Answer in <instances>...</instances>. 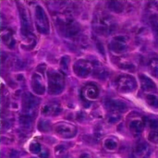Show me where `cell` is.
I'll return each mask as SVG.
<instances>
[{
	"mask_svg": "<svg viewBox=\"0 0 158 158\" xmlns=\"http://www.w3.org/2000/svg\"><path fill=\"white\" fill-rule=\"evenodd\" d=\"M56 24L59 30L69 38L76 36L81 30L78 22L69 15H59L56 19Z\"/></svg>",
	"mask_w": 158,
	"mask_h": 158,
	"instance_id": "6da1fadb",
	"label": "cell"
},
{
	"mask_svg": "<svg viewBox=\"0 0 158 158\" xmlns=\"http://www.w3.org/2000/svg\"><path fill=\"white\" fill-rule=\"evenodd\" d=\"M48 81V93L56 95L63 92L65 87L64 75L57 70H50L47 73Z\"/></svg>",
	"mask_w": 158,
	"mask_h": 158,
	"instance_id": "7a4b0ae2",
	"label": "cell"
},
{
	"mask_svg": "<svg viewBox=\"0 0 158 158\" xmlns=\"http://www.w3.org/2000/svg\"><path fill=\"white\" fill-rule=\"evenodd\" d=\"M115 86L119 93L129 94L137 89V81L132 76L129 74H122L116 79Z\"/></svg>",
	"mask_w": 158,
	"mask_h": 158,
	"instance_id": "3957f363",
	"label": "cell"
},
{
	"mask_svg": "<svg viewBox=\"0 0 158 158\" xmlns=\"http://www.w3.org/2000/svg\"><path fill=\"white\" fill-rule=\"evenodd\" d=\"M34 21L39 32L48 34L50 31V25L47 15L41 6H36L34 8Z\"/></svg>",
	"mask_w": 158,
	"mask_h": 158,
	"instance_id": "277c9868",
	"label": "cell"
},
{
	"mask_svg": "<svg viewBox=\"0 0 158 158\" xmlns=\"http://www.w3.org/2000/svg\"><path fill=\"white\" fill-rule=\"evenodd\" d=\"M94 70V65L91 61L86 59H79L73 65V72L80 78L89 77Z\"/></svg>",
	"mask_w": 158,
	"mask_h": 158,
	"instance_id": "5b68a950",
	"label": "cell"
},
{
	"mask_svg": "<svg viewBox=\"0 0 158 158\" xmlns=\"http://www.w3.org/2000/svg\"><path fill=\"white\" fill-rule=\"evenodd\" d=\"M129 38L124 35L113 37L110 42V50L116 55H122L129 49Z\"/></svg>",
	"mask_w": 158,
	"mask_h": 158,
	"instance_id": "8992f818",
	"label": "cell"
},
{
	"mask_svg": "<svg viewBox=\"0 0 158 158\" xmlns=\"http://www.w3.org/2000/svg\"><path fill=\"white\" fill-rule=\"evenodd\" d=\"M37 107H38L37 99L31 94H25L22 97V104H21L23 115L31 118L35 114Z\"/></svg>",
	"mask_w": 158,
	"mask_h": 158,
	"instance_id": "52a82bcc",
	"label": "cell"
},
{
	"mask_svg": "<svg viewBox=\"0 0 158 158\" xmlns=\"http://www.w3.org/2000/svg\"><path fill=\"white\" fill-rule=\"evenodd\" d=\"M96 29L102 33H108L112 31V29L115 25V20L107 16L106 14L101 15L96 19Z\"/></svg>",
	"mask_w": 158,
	"mask_h": 158,
	"instance_id": "ba28073f",
	"label": "cell"
},
{
	"mask_svg": "<svg viewBox=\"0 0 158 158\" xmlns=\"http://www.w3.org/2000/svg\"><path fill=\"white\" fill-rule=\"evenodd\" d=\"M56 132L63 137V138H73L76 133H77V129L74 125L69 124V123H66V122H61L59 124H57L56 126Z\"/></svg>",
	"mask_w": 158,
	"mask_h": 158,
	"instance_id": "9c48e42d",
	"label": "cell"
},
{
	"mask_svg": "<svg viewBox=\"0 0 158 158\" xmlns=\"http://www.w3.org/2000/svg\"><path fill=\"white\" fill-rule=\"evenodd\" d=\"M19 14H20V21H21V34L28 35L31 33V17L29 15L28 10L21 6L19 7Z\"/></svg>",
	"mask_w": 158,
	"mask_h": 158,
	"instance_id": "30bf717a",
	"label": "cell"
},
{
	"mask_svg": "<svg viewBox=\"0 0 158 158\" xmlns=\"http://www.w3.org/2000/svg\"><path fill=\"white\" fill-rule=\"evenodd\" d=\"M31 86L34 94L37 95H43L45 93V85L44 79L40 73H34L31 80Z\"/></svg>",
	"mask_w": 158,
	"mask_h": 158,
	"instance_id": "8fae6325",
	"label": "cell"
},
{
	"mask_svg": "<svg viewBox=\"0 0 158 158\" xmlns=\"http://www.w3.org/2000/svg\"><path fill=\"white\" fill-rule=\"evenodd\" d=\"M106 106L111 113H115V114H120L127 109L126 104L123 101L118 100V99L108 100L106 103Z\"/></svg>",
	"mask_w": 158,
	"mask_h": 158,
	"instance_id": "7c38bea8",
	"label": "cell"
},
{
	"mask_svg": "<svg viewBox=\"0 0 158 158\" xmlns=\"http://www.w3.org/2000/svg\"><path fill=\"white\" fill-rule=\"evenodd\" d=\"M99 94H100V92H99L98 87L94 84H89V85L85 86L82 91L83 97L88 101L97 100L99 98Z\"/></svg>",
	"mask_w": 158,
	"mask_h": 158,
	"instance_id": "4fadbf2b",
	"label": "cell"
},
{
	"mask_svg": "<svg viewBox=\"0 0 158 158\" xmlns=\"http://www.w3.org/2000/svg\"><path fill=\"white\" fill-rule=\"evenodd\" d=\"M62 107L58 103H49L43 106L42 115L45 117H54L61 113Z\"/></svg>",
	"mask_w": 158,
	"mask_h": 158,
	"instance_id": "5bb4252c",
	"label": "cell"
},
{
	"mask_svg": "<svg viewBox=\"0 0 158 158\" xmlns=\"http://www.w3.org/2000/svg\"><path fill=\"white\" fill-rule=\"evenodd\" d=\"M1 39H2L3 43L6 44V46H7L10 49L14 48V46L16 44V40L14 39L13 32H12V31L10 29L2 28V30H1Z\"/></svg>",
	"mask_w": 158,
	"mask_h": 158,
	"instance_id": "9a60e30c",
	"label": "cell"
},
{
	"mask_svg": "<svg viewBox=\"0 0 158 158\" xmlns=\"http://www.w3.org/2000/svg\"><path fill=\"white\" fill-rule=\"evenodd\" d=\"M151 148L144 143H140L134 147V156L136 158H149Z\"/></svg>",
	"mask_w": 158,
	"mask_h": 158,
	"instance_id": "2e32d148",
	"label": "cell"
},
{
	"mask_svg": "<svg viewBox=\"0 0 158 158\" xmlns=\"http://www.w3.org/2000/svg\"><path fill=\"white\" fill-rule=\"evenodd\" d=\"M140 81H141V87L143 89V91L147 92V93H151L156 90V83L147 76L141 74L139 76Z\"/></svg>",
	"mask_w": 158,
	"mask_h": 158,
	"instance_id": "e0dca14e",
	"label": "cell"
},
{
	"mask_svg": "<svg viewBox=\"0 0 158 158\" xmlns=\"http://www.w3.org/2000/svg\"><path fill=\"white\" fill-rule=\"evenodd\" d=\"M116 64L118 66V68L126 70V71H134L136 69V66L134 64V62L127 57H119L117 59Z\"/></svg>",
	"mask_w": 158,
	"mask_h": 158,
	"instance_id": "ac0fdd59",
	"label": "cell"
},
{
	"mask_svg": "<svg viewBox=\"0 0 158 158\" xmlns=\"http://www.w3.org/2000/svg\"><path fill=\"white\" fill-rule=\"evenodd\" d=\"M144 122L143 120H141V119H133L131 121L130 125H129V128H130V131L132 134L134 135H140L143 129H144Z\"/></svg>",
	"mask_w": 158,
	"mask_h": 158,
	"instance_id": "d6986e66",
	"label": "cell"
},
{
	"mask_svg": "<svg viewBox=\"0 0 158 158\" xmlns=\"http://www.w3.org/2000/svg\"><path fill=\"white\" fill-rule=\"evenodd\" d=\"M148 69L154 77L158 79V57H153L148 61Z\"/></svg>",
	"mask_w": 158,
	"mask_h": 158,
	"instance_id": "ffe728a7",
	"label": "cell"
},
{
	"mask_svg": "<svg viewBox=\"0 0 158 158\" xmlns=\"http://www.w3.org/2000/svg\"><path fill=\"white\" fill-rule=\"evenodd\" d=\"M55 155L56 156V157L58 158H72L69 154H68V148L63 145H57L55 149Z\"/></svg>",
	"mask_w": 158,
	"mask_h": 158,
	"instance_id": "44dd1931",
	"label": "cell"
},
{
	"mask_svg": "<svg viewBox=\"0 0 158 158\" xmlns=\"http://www.w3.org/2000/svg\"><path fill=\"white\" fill-rule=\"evenodd\" d=\"M146 103L154 107V108H158V95L156 94H147L146 96Z\"/></svg>",
	"mask_w": 158,
	"mask_h": 158,
	"instance_id": "7402d4cb",
	"label": "cell"
},
{
	"mask_svg": "<svg viewBox=\"0 0 158 158\" xmlns=\"http://www.w3.org/2000/svg\"><path fill=\"white\" fill-rule=\"evenodd\" d=\"M104 146L106 150L114 151L118 148V143L114 139H106L104 143Z\"/></svg>",
	"mask_w": 158,
	"mask_h": 158,
	"instance_id": "603a6c76",
	"label": "cell"
},
{
	"mask_svg": "<svg viewBox=\"0 0 158 158\" xmlns=\"http://www.w3.org/2000/svg\"><path fill=\"white\" fill-rule=\"evenodd\" d=\"M19 123L21 125V127H23L24 129H31L32 126V118L31 117L24 116L23 118H20Z\"/></svg>",
	"mask_w": 158,
	"mask_h": 158,
	"instance_id": "cb8c5ba5",
	"label": "cell"
},
{
	"mask_svg": "<svg viewBox=\"0 0 158 158\" xmlns=\"http://www.w3.org/2000/svg\"><path fill=\"white\" fill-rule=\"evenodd\" d=\"M151 26L155 35L158 38V15H154L150 18Z\"/></svg>",
	"mask_w": 158,
	"mask_h": 158,
	"instance_id": "d4e9b609",
	"label": "cell"
},
{
	"mask_svg": "<svg viewBox=\"0 0 158 158\" xmlns=\"http://www.w3.org/2000/svg\"><path fill=\"white\" fill-rule=\"evenodd\" d=\"M29 149H30L31 153H32V154H34V155H40L41 152L43 151L41 144H40L39 143H36V142L31 143L30 144V148H29Z\"/></svg>",
	"mask_w": 158,
	"mask_h": 158,
	"instance_id": "484cf974",
	"label": "cell"
},
{
	"mask_svg": "<svg viewBox=\"0 0 158 158\" xmlns=\"http://www.w3.org/2000/svg\"><path fill=\"white\" fill-rule=\"evenodd\" d=\"M143 122H144V124L148 125V127L151 129H157L158 128V119H156V118H144Z\"/></svg>",
	"mask_w": 158,
	"mask_h": 158,
	"instance_id": "4316f807",
	"label": "cell"
},
{
	"mask_svg": "<svg viewBox=\"0 0 158 158\" xmlns=\"http://www.w3.org/2000/svg\"><path fill=\"white\" fill-rule=\"evenodd\" d=\"M109 6H110V9H112L115 12H120L124 8L123 4L121 2H111L109 4Z\"/></svg>",
	"mask_w": 158,
	"mask_h": 158,
	"instance_id": "83f0119b",
	"label": "cell"
},
{
	"mask_svg": "<svg viewBox=\"0 0 158 158\" xmlns=\"http://www.w3.org/2000/svg\"><path fill=\"white\" fill-rule=\"evenodd\" d=\"M120 120V116L119 114H115V113H110L107 116V122L109 124H115Z\"/></svg>",
	"mask_w": 158,
	"mask_h": 158,
	"instance_id": "f1b7e54d",
	"label": "cell"
},
{
	"mask_svg": "<svg viewBox=\"0 0 158 158\" xmlns=\"http://www.w3.org/2000/svg\"><path fill=\"white\" fill-rule=\"evenodd\" d=\"M107 71L105 68L103 67H99L97 68V69H95V77L100 78V79H105L107 76Z\"/></svg>",
	"mask_w": 158,
	"mask_h": 158,
	"instance_id": "f546056e",
	"label": "cell"
},
{
	"mask_svg": "<svg viewBox=\"0 0 158 158\" xmlns=\"http://www.w3.org/2000/svg\"><path fill=\"white\" fill-rule=\"evenodd\" d=\"M148 141L153 143L158 144V131H153L148 134Z\"/></svg>",
	"mask_w": 158,
	"mask_h": 158,
	"instance_id": "4dcf8cb0",
	"label": "cell"
},
{
	"mask_svg": "<svg viewBox=\"0 0 158 158\" xmlns=\"http://www.w3.org/2000/svg\"><path fill=\"white\" fill-rule=\"evenodd\" d=\"M69 56H64L62 57L61 61H60V67L63 70L67 71L69 69Z\"/></svg>",
	"mask_w": 158,
	"mask_h": 158,
	"instance_id": "1f68e13d",
	"label": "cell"
},
{
	"mask_svg": "<svg viewBox=\"0 0 158 158\" xmlns=\"http://www.w3.org/2000/svg\"><path fill=\"white\" fill-rule=\"evenodd\" d=\"M39 156H40L41 158H48V156H49V152H48L47 149H44V150H43L41 152V154Z\"/></svg>",
	"mask_w": 158,
	"mask_h": 158,
	"instance_id": "d6a6232c",
	"label": "cell"
},
{
	"mask_svg": "<svg viewBox=\"0 0 158 158\" xmlns=\"http://www.w3.org/2000/svg\"><path fill=\"white\" fill-rule=\"evenodd\" d=\"M80 158H92V156H91V155H90V154L83 153V154H81V155Z\"/></svg>",
	"mask_w": 158,
	"mask_h": 158,
	"instance_id": "836d02e7",
	"label": "cell"
}]
</instances>
